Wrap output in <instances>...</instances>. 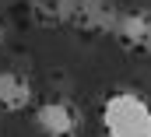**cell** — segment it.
Instances as JSON below:
<instances>
[{
    "mask_svg": "<svg viewBox=\"0 0 151 137\" xmlns=\"http://www.w3.org/2000/svg\"><path fill=\"white\" fill-rule=\"evenodd\" d=\"M106 137H151V102L141 92H113L102 105Z\"/></svg>",
    "mask_w": 151,
    "mask_h": 137,
    "instance_id": "cell-1",
    "label": "cell"
},
{
    "mask_svg": "<svg viewBox=\"0 0 151 137\" xmlns=\"http://www.w3.org/2000/svg\"><path fill=\"white\" fill-rule=\"evenodd\" d=\"M113 35L119 46H127L130 53L151 56V11L148 7H134V11H119Z\"/></svg>",
    "mask_w": 151,
    "mask_h": 137,
    "instance_id": "cell-2",
    "label": "cell"
},
{
    "mask_svg": "<svg viewBox=\"0 0 151 137\" xmlns=\"http://www.w3.org/2000/svg\"><path fill=\"white\" fill-rule=\"evenodd\" d=\"M35 127L46 137H74L81 130V112L63 99H49L35 109Z\"/></svg>",
    "mask_w": 151,
    "mask_h": 137,
    "instance_id": "cell-3",
    "label": "cell"
},
{
    "mask_svg": "<svg viewBox=\"0 0 151 137\" xmlns=\"http://www.w3.org/2000/svg\"><path fill=\"white\" fill-rule=\"evenodd\" d=\"M116 18H119V7L113 0H77L70 28L84 35H109L116 28Z\"/></svg>",
    "mask_w": 151,
    "mask_h": 137,
    "instance_id": "cell-4",
    "label": "cell"
},
{
    "mask_svg": "<svg viewBox=\"0 0 151 137\" xmlns=\"http://www.w3.org/2000/svg\"><path fill=\"white\" fill-rule=\"evenodd\" d=\"M32 95H35V88H32V81L21 70H0V112L28 109Z\"/></svg>",
    "mask_w": 151,
    "mask_h": 137,
    "instance_id": "cell-5",
    "label": "cell"
},
{
    "mask_svg": "<svg viewBox=\"0 0 151 137\" xmlns=\"http://www.w3.org/2000/svg\"><path fill=\"white\" fill-rule=\"evenodd\" d=\"M74 7H77V0H28V11H32L35 25H42V28H63V25H70Z\"/></svg>",
    "mask_w": 151,
    "mask_h": 137,
    "instance_id": "cell-6",
    "label": "cell"
},
{
    "mask_svg": "<svg viewBox=\"0 0 151 137\" xmlns=\"http://www.w3.org/2000/svg\"><path fill=\"white\" fill-rule=\"evenodd\" d=\"M0 42H4V32H0Z\"/></svg>",
    "mask_w": 151,
    "mask_h": 137,
    "instance_id": "cell-7",
    "label": "cell"
}]
</instances>
